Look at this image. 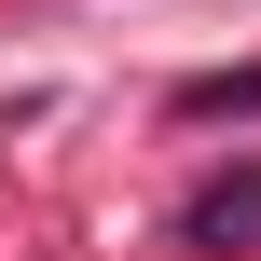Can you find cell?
<instances>
[{
	"mask_svg": "<svg viewBox=\"0 0 261 261\" xmlns=\"http://www.w3.org/2000/svg\"><path fill=\"white\" fill-rule=\"evenodd\" d=\"M179 234H193V248H261V165H248V179H220V193H193Z\"/></svg>",
	"mask_w": 261,
	"mask_h": 261,
	"instance_id": "6da1fadb",
	"label": "cell"
},
{
	"mask_svg": "<svg viewBox=\"0 0 261 261\" xmlns=\"http://www.w3.org/2000/svg\"><path fill=\"white\" fill-rule=\"evenodd\" d=\"M179 110H193V124H220V110H261V69H220V83H193Z\"/></svg>",
	"mask_w": 261,
	"mask_h": 261,
	"instance_id": "7a4b0ae2",
	"label": "cell"
}]
</instances>
